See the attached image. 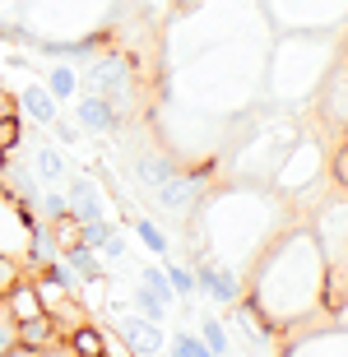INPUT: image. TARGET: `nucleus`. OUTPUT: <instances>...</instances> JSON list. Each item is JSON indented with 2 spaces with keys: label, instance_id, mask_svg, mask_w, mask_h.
I'll return each instance as SVG.
<instances>
[{
  "label": "nucleus",
  "instance_id": "6e6552de",
  "mask_svg": "<svg viewBox=\"0 0 348 357\" xmlns=\"http://www.w3.org/2000/svg\"><path fill=\"white\" fill-rule=\"evenodd\" d=\"M14 344H19V348H28V353H38V348L61 344V330H56V320L47 316V311H42V316L24 320V325H14Z\"/></svg>",
  "mask_w": 348,
  "mask_h": 357
},
{
  "label": "nucleus",
  "instance_id": "9d476101",
  "mask_svg": "<svg viewBox=\"0 0 348 357\" xmlns=\"http://www.w3.org/2000/svg\"><path fill=\"white\" fill-rule=\"evenodd\" d=\"M33 176L42 185H66V158L56 144H38L33 149Z\"/></svg>",
  "mask_w": 348,
  "mask_h": 357
},
{
  "label": "nucleus",
  "instance_id": "dca6fc26",
  "mask_svg": "<svg viewBox=\"0 0 348 357\" xmlns=\"http://www.w3.org/2000/svg\"><path fill=\"white\" fill-rule=\"evenodd\" d=\"M167 311H172V306L158 302L149 288H135V316H144V320H153V325H162V320H167Z\"/></svg>",
  "mask_w": 348,
  "mask_h": 357
},
{
  "label": "nucleus",
  "instance_id": "9b49d317",
  "mask_svg": "<svg viewBox=\"0 0 348 357\" xmlns=\"http://www.w3.org/2000/svg\"><path fill=\"white\" fill-rule=\"evenodd\" d=\"M42 89L52 93L56 102H70V98H80V93H84V75L75 66H52V70H47V79H42Z\"/></svg>",
  "mask_w": 348,
  "mask_h": 357
},
{
  "label": "nucleus",
  "instance_id": "5701e85b",
  "mask_svg": "<svg viewBox=\"0 0 348 357\" xmlns=\"http://www.w3.org/2000/svg\"><path fill=\"white\" fill-rule=\"evenodd\" d=\"M153 357H172V353H167V348H162V353H153Z\"/></svg>",
  "mask_w": 348,
  "mask_h": 357
},
{
  "label": "nucleus",
  "instance_id": "f8f14e48",
  "mask_svg": "<svg viewBox=\"0 0 348 357\" xmlns=\"http://www.w3.org/2000/svg\"><path fill=\"white\" fill-rule=\"evenodd\" d=\"M200 344L209 348V357H232V334H228V325H223L218 316L200 320Z\"/></svg>",
  "mask_w": 348,
  "mask_h": 357
},
{
  "label": "nucleus",
  "instance_id": "423d86ee",
  "mask_svg": "<svg viewBox=\"0 0 348 357\" xmlns=\"http://www.w3.org/2000/svg\"><path fill=\"white\" fill-rule=\"evenodd\" d=\"M56 260H61L70 274L80 278V283H103V278H107V265H103V260H98V251H93V246H84V241H70Z\"/></svg>",
  "mask_w": 348,
  "mask_h": 357
},
{
  "label": "nucleus",
  "instance_id": "ddd939ff",
  "mask_svg": "<svg viewBox=\"0 0 348 357\" xmlns=\"http://www.w3.org/2000/svg\"><path fill=\"white\" fill-rule=\"evenodd\" d=\"M162 274H167V288H172V297H181V302L200 297V292H195V269H190V265H176V260H167V265H162Z\"/></svg>",
  "mask_w": 348,
  "mask_h": 357
},
{
  "label": "nucleus",
  "instance_id": "1a4fd4ad",
  "mask_svg": "<svg viewBox=\"0 0 348 357\" xmlns=\"http://www.w3.org/2000/svg\"><path fill=\"white\" fill-rule=\"evenodd\" d=\"M195 292L214 297L218 306H228V302H237V278H232L228 269H218V265H200L195 269Z\"/></svg>",
  "mask_w": 348,
  "mask_h": 357
},
{
  "label": "nucleus",
  "instance_id": "412c9836",
  "mask_svg": "<svg viewBox=\"0 0 348 357\" xmlns=\"http://www.w3.org/2000/svg\"><path fill=\"white\" fill-rule=\"evenodd\" d=\"M47 130H56V139H61V144H66V149H75V144H80V126H70V121H61V116H56L52 121V126H47Z\"/></svg>",
  "mask_w": 348,
  "mask_h": 357
},
{
  "label": "nucleus",
  "instance_id": "a211bd4d",
  "mask_svg": "<svg viewBox=\"0 0 348 357\" xmlns=\"http://www.w3.org/2000/svg\"><path fill=\"white\" fill-rule=\"evenodd\" d=\"M167 353L172 357H209V348L200 344V334H172L167 339Z\"/></svg>",
  "mask_w": 348,
  "mask_h": 357
},
{
  "label": "nucleus",
  "instance_id": "f03ea898",
  "mask_svg": "<svg viewBox=\"0 0 348 357\" xmlns=\"http://www.w3.org/2000/svg\"><path fill=\"white\" fill-rule=\"evenodd\" d=\"M66 213L75 218V223H98V218H107V199H103V190H98L93 181H84V176H75V181L66 185Z\"/></svg>",
  "mask_w": 348,
  "mask_h": 357
},
{
  "label": "nucleus",
  "instance_id": "7ed1b4c3",
  "mask_svg": "<svg viewBox=\"0 0 348 357\" xmlns=\"http://www.w3.org/2000/svg\"><path fill=\"white\" fill-rule=\"evenodd\" d=\"M116 102H107V98H98V93H80V102H75V126L89 135H107L116 130Z\"/></svg>",
  "mask_w": 348,
  "mask_h": 357
},
{
  "label": "nucleus",
  "instance_id": "6ab92c4d",
  "mask_svg": "<svg viewBox=\"0 0 348 357\" xmlns=\"http://www.w3.org/2000/svg\"><path fill=\"white\" fill-rule=\"evenodd\" d=\"M24 274H28V269H24V260H19V255L0 251V297H5V292H10V288H14V283H19Z\"/></svg>",
  "mask_w": 348,
  "mask_h": 357
},
{
  "label": "nucleus",
  "instance_id": "0eeeda50",
  "mask_svg": "<svg viewBox=\"0 0 348 357\" xmlns=\"http://www.w3.org/2000/svg\"><path fill=\"white\" fill-rule=\"evenodd\" d=\"M0 316L10 320V325H24V320L42 316V302H38V292H33V283H28V274L0 297Z\"/></svg>",
  "mask_w": 348,
  "mask_h": 357
},
{
  "label": "nucleus",
  "instance_id": "20e7f679",
  "mask_svg": "<svg viewBox=\"0 0 348 357\" xmlns=\"http://www.w3.org/2000/svg\"><path fill=\"white\" fill-rule=\"evenodd\" d=\"M61 344H66L70 357H103V348H107V330L93 325V320H75L70 330H61Z\"/></svg>",
  "mask_w": 348,
  "mask_h": 357
},
{
  "label": "nucleus",
  "instance_id": "f3484780",
  "mask_svg": "<svg viewBox=\"0 0 348 357\" xmlns=\"http://www.w3.org/2000/svg\"><path fill=\"white\" fill-rule=\"evenodd\" d=\"M139 288H149L153 297H158V302H167V306L176 302V297H172V288H167V274H162V265H149L144 274H139Z\"/></svg>",
  "mask_w": 348,
  "mask_h": 357
},
{
  "label": "nucleus",
  "instance_id": "4468645a",
  "mask_svg": "<svg viewBox=\"0 0 348 357\" xmlns=\"http://www.w3.org/2000/svg\"><path fill=\"white\" fill-rule=\"evenodd\" d=\"M130 232H135V241H139V246H149L153 255H167V232H162L153 218H135Z\"/></svg>",
  "mask_w": 348,
  "mask_h": 357
},
{
  "label": "nucleus",
  "instance_id": "4be33fe9",
  "mask_svg": "<svg viewBox=\"0 0 348 357\" xmlns=\"http://www.w3.org/2000/svg\"><path fill=\"white\" fill-rule=\"evenodd\" d=\"M10 348H14V325H10L5 316H0V357L10 353Z\"/></svg>",
  "mask_w": 348,
  "mask_h": 357
},
{
  "label": "nucleus",
  "instance_id": "f257e3e1",
  "mask_svg": "<svg viewBox=\"0 0 348 357\" xmlns=\"http://www.w3.org/2000/svg\"><path fill=\"white\" fill-rule=\"evenodd\" d=\"M112 334L130 348V357H153V353H162V348H167V330H162V325H153V320H144V316H135V311H116Z\"/></svg>",
  "mask_w": 348,
  "mask_h": 357
},
{
  "label": "nucleus",
  "instance_id": "aec40b11",
  "mask_svg": "<svg viewBox=\"0 0 348 357\" xmlns=\"http://www.w3.org/2000/svg\"><path fill=\"white\" fill-rule=\"evenodd\" d=\"M98 260H107V265H121V260H126V237H121V227L98 246Z\"/></svg>",
  "mask_w": 348,
  "mask_h": 357
},
{
  "label": "nucleus",
  "instance_id": "39448f33",
  "mask_svg": "<svg viewBox=\"0 0 348 357\" xmlns=\"http://www.w3.org/2000/svg\"><path fill=\"white\" fill-rule=\"evenodd\" d=\"M14 112H19V116H28L33 126H52V121L61 116V102H56V98L42 89V84H24V89H19V102H14Z\"/></svg>",
  "mask_w": 348,
  "mask_h": 357
},
{
  "label": "nucleus",
  "instance_id": "2eb2a0df",
  "mask_svg": "<svg viewBox=\"0 0 348 357\" xmlns=\"http://www.w3.org/2000/svg\"><path fill=\"white\" fill-rule=\"evenodd\" d=\"M19 139H24V116L19 112H5L0 116V158H10L14 149H19Z\"/></svg>",
  "mask_w": 348,
  "mask_h": 357
}]
</instances>
